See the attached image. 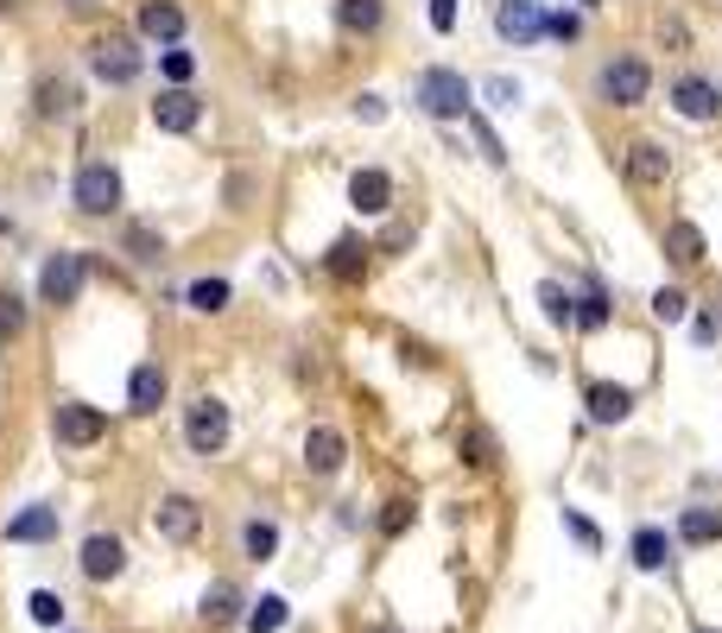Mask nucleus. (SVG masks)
<instances>
[{"label": "nucleus", "mask_w": 722, "mask_h": 633, "mask_svg": "<svg viewBox=\"0 0 722 633\" xmlns=\"http://www.w3.org/2000/svg\"><path fill=\"white\" fill-rule=\"evenodd\" d=\"M545 32H551L558 45H570V39H577V20H570V13H545Z\"/></svg>", "instance_id": "obj_41"}, {"label": "nucleus", "mask_w": 722, "mask_h": 633, "mask_svg": "<svg viewBox=\"0 0 722 633\" xmlns=\"http://www.w3.org/2000/svg\"><path fill=\"white\" fill-rule=\"evenodd\" d=\"M355 121H387V101L381 96H355Z\"/></svg>", "instance_id": "obj_42"}, {"label": "nucleus", "mask_w": 722, "mask_h": 633, "mask_svg": "<svg viewBox=\"0 0 722 633\" xmlns=\"http://www.w3.org/2000/svg\"><path fill=\"white\" fill-rule=\"evenodd\" d=\"M64 7H70V13H89V7H96V0H64Z\"/></svg>", "instance_id": "obj_45"}, {"label": "nucleus", "mask_w": 722, "mask_h": 633, "mask_svg": "<svg viewBox=\"0 0 722 633\" xmlns=\"http://www.w3.org/2000/svg\"><path fill=\"white\" fill-rule=\"evenodd\" d=\"M158 538H172V545H197V532H204V513H197V501L190 494H165L153 513Z\"/></svg>", "instance_id": "obj_9"}, {"label": "nucleus", "mask_w": 722, "mask_h": 633, "mask_svg": "<svg viewBox=\"0 0 722 633\" xmlns=\"http://www.w3.org/2000/svg\"><path fill=\"white\" fill-rule=\"evenodd\" d=\"M671 108L685 114V121H716V83H703V76H678V89H671Z\"/></svg>", "instance_id": "obj_16"}, {"label": "nucleus", "mask_w": 722, "mask_h": 633, "mask_svg": "<svg viewBox=\"0 0 722 633\" xmlns=\"http://www.w3.org/2000/svg\"><path fill=\"white\" fill-rule=\"evenodd\" d=\"M666 172H671V159H666L659 140H634V146H627V177H634V184H666Z\"/></svg>", "instance_id": "obj_20"}, {"label": "nucleus", "mask_w": 722, "mask_h": 633, "mask_svg": "<svg viewBox=\"0 0 722 633\" xmlns=\"http://www.w3.org/2000/svg\"><path fill=\"white\" fill-rule=\"evenodd\" d=\"M703 253H710V241H703L697 222H671L666 228V260L671 266H703Z\"/></svg>", "instance_id": "obj_21"}, {"label": "nucleus", "mask_w": 722, "mask_h": 633, "mask_svg": "<svg viewBox=\"0 0 722 633\" xmlns=\"http://www.w3.org/2000/svg\"><path fill=\"white\" fill-rule=\"evenodd\" d=\"M583 412H590V425H621V418L634 412V393L615 386V380H590V386H583Z\"/></svg>", "instance_id": "obj_13"}, {"label": "nucleus", "mask_w": 722, "mask_h": 633, "mask_svg": "<svg viewBox=\"0 0 722 633\" xmlns=\"http://www.w3.org/2000/svg\"><path fill=\"white\" fill-rule=\"evenodd\" d=\"M565 532L577 538V545H583V552H602V526H590L583 513H565Z\"/></svg>", "instance_id": "obj_38"}, {"label": "nucleus", "mask_w": 722, "mask_h": 633, "mask_svg": "<svg viewBox=\"0 0 722 633\" xmlns=\"http://www.w3.org/2000/svg\"><path fill=\"white\" fill-rule=\"evenodd\" d=\"M83 279H89V260H83V253H52L45 273H39V298L57 304V310H70V304L83 298Z\"/></svg>", "instance_id": "obj_6"}, {"label": "nucleus", "mask_w": 722, "mask_h": 633, "mask_svg": "<svg viewBox=\"0 0 722 633\" xmlns=\"http://www.w3.org/2000/svg\"><path fill=\"white\" fill-rule=\"evenodd\" d=\"M52 430H57V444H70V450H89V444H102V437H108V418L96 412V405L64 400V405H57V418H52Z\"/></svg>", "instance_id": "obj_7"}, {"label": "nucleus", "mask_w": 722, "mask_h": 633, "mask_svg": "<svg viewBox=\"0 0 722 633\" xmlns=\"http://www.w3.org/2000/svg\"><path fill=\"white\" fill-rule=\"evenodd\" d=\"M26 608H32V621H39V627H64V602H57L52 589H39Z\"/></svg>", "instance_id": "obj_36"}, {"label": "nucleus", "mask_w": 722, "mask_h": 633, "mask_svg": "<svg viewBox=\"0 0 722 633\" xmlns=\"http://www.w3.org/2000/svg\"><path fill=\"white\" fill-rule=\"evenodd\" d=\"M70 203H77V216H114V209L128 203V184H121L114 165L89 159V165H77V177H70Z\"/></svg>", "instance_id": "obj_1"}, {"label": "nucleus", "mask_w": 722, "mask_h": 633, "mask_svg": "<svg viewBox=\"0 0 722 633\" xmlns=\"http://www.w3.org/2000/svg\"><path fill=\"white\" fill-rule=\"evenodd\" d=\"M285 621H292V602L285 596H260L254 614H248V633H280Z\"/></svg>", "instance_id": "obj_30"}, {"label": "nucleus", "mask_w": 722, "mask_h": 633, "mask_svg": "<svg viewBox=\"0 0 722 633\" xmlns=\"http://www.w3.org/2000/svg\"><path fill=\"white\" fill-rule=\"evenodd\" d=\"M324 266H330V279H342V285H355L361 273H368V248H361L355 234H342L330 253H324Z\"/></svg>", "instance_id": "obj_25"}, {"label": "nucleus", "mask_w": 722, "mask_h": 633, "mask_svg": "<svg viewBox=\"0 0 722 633\" xmlns=\"http://www.w3.org/2000/svg\"><path fill=\"white\" fill-rule=\"evenodd\" d=\"M697 633H716V627H697Z\"/></svg>", "instance_id": "obj_48"}, {"label": "nucleus", "mask_w": 722, "mask_h": 633, "mask_svg": "<svg viewBox=\"0 0 722 633\" xmlns=\"http://www.w3.org/2000/svg\"><path fill=\"white\" fill-rule=\"evenodd\" d=\"M0 532H7V545H45V538H57V513L52 506H20Z\"/></svg>", "instance_id": "obj_18"}, {"label": "nucleus", "mask_w": 722, "mask_h": 633, "mask_svg": "<svg viewBox=\"0 0 722 633\" xmlns=\"http://www.w3.org/2000/svg\"><path fill=\"white\" fill-rule=\"evenodd\" d=\"M691 342L697 349H710V342H716V324H710V317H691Z\"/></svg>", "instance_id": "obj_44"}, {"label": "nucleus", "mask_w": 722, "mask_h": 633, "mask_svg": "<svg viewBox=\"0 0 722 633\" xmlns=\"http://www.w3.org/2000/svg\"><path fill=\"white\" fill-rule=\"evenodd\" d=\"M349 462V444H342V430H330V425H317L305 437V469L310 476H336Z\"/></svg>", "instance_id": "obj_17"}, {"label": "nucleus", "mask_w": 722, "mask_h": 633, "mask_svg": "<svg viewBox=\"0 0 722 633\" xmlns=\"http://www.w3.org/2000/svg\"><path fill=\"white\" fill-rule=\"evenodd\" d=\"M7 7H20V0H0V13H7Z\"/></svg>", "instance_id": "obj_46"}, {"label": "nucleus", "mask_w": 722, "mask_h": 633, "mask_svg": "<svg viewBox=\"0 0 722 633\" xmlns=\"http://www.w3.org/2000/svg\"><path fill=\"white\" fill-rule=\"evenodd\" d=\"M77 101H83V89L70 83V76H57V70L32 83V114H39V121H70Z\"/></svg>", "instance_id": "obj_10"}, {"label": "nucleus", "mask_w": 722, "mask_h": 633, "mask_svg": "<svg viewBox=\"0 0 722 633\" xmlns=\"http://www.w3.org/2000/svg\"><path fill=\"white\" fill-rule=\"evenodd\" d=\"M431 25L450 32V25H457V0H431Z\"/></svg>", "instance_id": "obj_43"}, {"label": "nucleus", "mask_w": 722, "mask_h": 633, "mask_svg": "<svg viewBox=\"0 0 722 633\" xmlns=\"http://www.w3.org/2000/svg\"><path fill=\"white\" fill-rule=\"evenodd\" d=\"M406 526H413V501H387V513H381V532H387V538H400Z\"/></svg>", "instance_id": "obj_39"}, {"label": "nucleus", "mask_w": 722, "mask_h": 633, "mask_svg": "<svg viewBox=\"0 0 722 633\" xmlns=\"http://www.w3.org/2000/svg\"><path fill=\"white\" fill-rule=\"evenodd\" d=\"M184 444L197 456H222V444H229V405L216 400V393L184 405Z\"/></svg>", "instance_id": "obj_4"}, {"label": "nucleus", "mask_w": 722, "mask_h": 633, "mask_svg": "<svg viewBox=\"0 0 722 633\" xmlns=\"http://www.w3.org/2000/svg\"><path fill=\"white\" fill-rule=\"evenodd\" d=\"M336 25L349 39H374L387 25V0H336Z\"/></svg>", "instance_id": "obj_19"}, {"label": "nucleus", "mask_w": 722, "mask_h": 633, "mask_svg": "<svg viewBox=\"0 0 722 633\" xmlns=\"http://www.w3.org/2000/svg\"><path fill=\"white\" fill-rule=\"evenodd\" d=\"M241 545H248V564H273V552H280V526H273V520H248Z\"/></svg>", "instance_id": "obj_29"}, {"label": "nucleus", "mask_w": 722, "mask_h": 633, "mask_svg": "<svg viewBox=\"0 0 722 633\" xmlns=\"http://www.w3.org/2000/svg\"><path fill=\"white\" fill-rule=\"evenodd\" d=\"M229 279H197V285H190V292H184V304H190V310H204V317H222V310H229Z\"/></svg>", "instance_id": "obj_28"}, {"label": "nucleus", "mask_w": 722, "mask_h": 633, "mask_svg": "<svg viewBox=\"0 0 722 633\" xmlns=\"http://www.w3.org/2000/svg\"><path fill=\"white\" fill-rule=\"evenodd\" d=\"M685 292H678V285H666V292H659V298H653V317H659V324H685Z\"/></svg>", "instance_id": "obj_37"}, {"label": "nucleus", "mask_w": 722, "mask_h": 633, "mask_svg": "<svg viewBox=\"0 0 722 633\" xmlns=\"http://www.w3.org/2000/svg\"><path fill=\"white\" fill-rule=\"evenodd\" d=\"M349 203H355L361 216H387L393 209V177L374 172V165H361V172L349 177Z\"/></svg>", "instance_id": "obj_15"}, {"label": "nucleus", "mask_w": 722, "mask_h": 633, "mask_svg": "<svg viewBox=\"0 0 722 633\" xmlns=\"http://www.w3.org/2000/svg\"><path fill=\"white\" fill-rule=\"evenodd\" d=\"M634 564H641V570H666L671 564V538L659 526H641L634 532Z\"/></svg>", "instance_id": "obj_27"}, {"label": "nucleus", "mask_w": 722, "mask_h": 633, "mask_svg": "<svg viewBox=\"0 0 722 633\" xmlns=\"http://www.w3.org/2000/svg\"><path fill=\"white\" fill-rule=\"evenodd\" d=\"M609 317H615V304H609V292H602V285H595V292H583V298H577V310H570V324H577V329H602Z\"/></svg>", "instance_id": "obj_31"}, {"label": "nucleus", "mask_w": 722, "mask_h": 633, "mask_svg": "<svg viewBox=\"0 0 722 633\" xmlns=\"http://www.w3.org/2000/svg\"><path fill=\"white\" fill-rule=\"evenodd\" d=\"M463 462L469 469H494V437L489 430H469L463 437Z\"/></svg>", "instance_id": "obj_35"}, {"label": "nucleus", "mask_w": 722, "mask_h": 633, "mask_svg": "<svg viewBox=\"0 0 722 633\" xmlns=\"http://www.w3.org/2000/svg\"><path fill=\"white\" fill-rule=\"evenodd\" d=\"M121 253L140 260V266H153V260H165V234L153 222H121Z\"/></svg>", "instance_id": "obj_23"}, {"label": "nucleus", "mask_w": 722, "mask_h": 633, "mask_svg": "<svg viewBox=\"0 0 722 633\" xmlns=\"http://www.w3.org/2000/svg\"><path fill=\"white\" fill-rule=\"evenodd\" d=\"M374 633H393V627H374Z\"/></svg>", "instance_id": "obj_49"}, {"label": "nucleus", "mask_w": 722, "mask_h": 633, "mask_svg": "<svg viewBox=\"0 0 722 633\" xmlns=\"http://www.w3.org/2000/svg\"><path fill=\"white\" fill-rule=\"evenodd\" d=\"M494 32H501L507 45L545 39V0H494Z\"/></svg>", "instance_id": "obj_8"}, {"label": "nucleus", "mask_w": 722, "mask_h": 633, "mask_svg": "<svg viewBox=\"0 0 722 633\" xmlns=\"http://www.w3.org/2000/svg\"><path fill=\"white\" fill-rule=\"evenodd\" d=\"M418 108L431 121H457V114H469V83L457 70H425L418 76Z\"/></svg>", "instance_id": "obj_5"}, {"label": "nucleus", "mask_w": 722, "mask_h": 633, "mask_svg": "<svg viewBox=\"0 0 722 633\" xmlns=\"http://www.w3.org/2000/svg\"><path fill=\"white\" fill-rule=\"evenodd\" d=\"M234 614H241V596H234V582H209L204 602H197V621H204V627H229Z\"/></svg>", "instance_id": "obj_24"}, {"label": "nucleus", "mask_w": 722, "mask_h": 633, "mask_svg": "<svg viewBox=\"0 0 722 633\" xmlns=\"http://www.w3.org/2000/svg\"><path fill=\"white\" fill-rule=\"evenodd\" d=\"M475 140H482V159H489V165H507V152H501V140H494L489 121H475Z\"/></svg>", "instance_id": "obj_40"}, {"label": "nucleus", "mask_w": 722, "mask_h": 633, "mask_svg": "<svg viewBox=\"0 0 722 633\" xmlns=\"http://www.w3.org/2000/svg\"><path fill=\"white\" fill-rule=\"evenodd\" d=\"M158 76H165L172 89H190V76H197V64H190V51L165 45V51H158Z\"/></svg>", "instance_id": "obj_33"}, {"label": "nucleus", "mask_w": 722, "mask_h": 633, "mask_svg": "<svg viewBox=\"0 0 722 633\" xmlns=\"http://www.w3.org/2000/svg\"><path fill=\"white\" fill-rule=\"evenodd\" d=\"M121 570H128V545H121L114 532H89V538H83V577L114 582Z\"/></svg>", "instance_id": "obj_11"}, {"label": "nucleus", "mask_w": 722, "mask_h": 633, "mask_svg": "<svg viewBox=\"0 0 722 633\" xmlns=\"http://www.w3.org/2000/svg\"><path fill=\"white\" fill-rule=\"evenodd\" d=\"M583 7H602V0H583Z\"/></svg>", "instance_id": "obj_47"}, {"label": "nucleus", "mask_w": 722, "mask_h": 633, "mask_svg": "<svg viewBox=\"0 0 722 633\" xmlns=\"http://www.w3.org/2000/svg\"><path fill=\"white\" fill-rule=\"evenodd\" d=\"M128 405H133V412H140V418H146V412H158V405H165V374H158L153 361H140V368H133V374H128Z\"/></svg>", "instance_id": "obj_22"}, {"label": "nucleus", "mask_w": 722, "mask_h": 633, "mask_svg": "<svg viewBox=\"0 0 722 633\" xmlns=\"http://www.w3.org/2000/svg\"><path fill=\"white\" fill-rule=\"evenodd\" d=\"M678 538H691V545H716L722 538V506H685V513H678Z\"/></svg>", "instance_id": "obj_26"}, {"label": "nucleus", "mask_w": 722, "mask_h": 633, "mask_svg": "<svg viewBox=\"0 0 722 633\" xmlns=\"http://www.w3.org/2000/svg\"><path fill=\"white\" fill-rule=\"evenodd\" d=\"M197 121H204L197 89H172V83H165V96L153 101V127H158V133H190Z\"/></svg>", "instance_id": "obj_12"}, {"label": "nucleus", "mask_w": 722, "mask_h": 633, "mask_svg": "<svg viewBox=\"0 0 722 633\" xmlns=\"http://www.w3.org/2000/svg\"><path fill=\"white\" fill-rule=\"evenodd\" d=\"M89 70L102 76V83H114V89H128L133 76L146 70V51H140L133 32H108V39L89 45Z\"/></svg>", "instance_id": "obj_3"}, {"label": "nucleus", "mask_w": 722, "mask_h": 633, "mask_svg": "<svg viewBox=\"0 0 722 633\" xmlns=\"http://www.w3.org/2000/svg\"><path fill=\"white\" fill-rule=\"evenodd\" d=\"M539 304H545L551 324H570V310H577V298H570L565 285H539Z\"/></svg>", "instance_id": "obj_34"}, {"label": "nucleus", "mask_w": 722, "mask_h": 633, "mask_svg": "<svg viewBox=\"0 0 722 633\" xmlns=\"http://www.w3.org/2000/svg\"><path fill=\"white\" fill-rule=\"evenodd\" d=\"M595 89H602V101H609V108H641L646 89H653V64H646V57H634V51H621V57H609V64H602Z\"/></svg>", "instance_id": "obj_2"}, {"label": "nucleus", "mask_w": 722, "mask_h": 633, "mask_svg": "<svg viewBox=\"0 0 722 633\" xmlns=\"http://www.w3.org/2000/svg\"><path fill=\"white\" fill-rule=\"evenodd\" d=\"M20 336H26V304H20V292H0V349Z\"/></svg>", "instance_id": "obj_32"}, {"label": "nucleus", "mask_w": 722, "mask_h": 633, "mask_svg": "<svg viewBox=\"0 0 722 633\" xmlns=\"http://www.w3.org/2000/svg\"><path fill=\"white\" fill-rule=\"evenodd\" d=\"M140 39H153V45H178L184 39V7L178 0H140Z\"/></svg>", "instance_id": "obj_14"}]
</instances>
